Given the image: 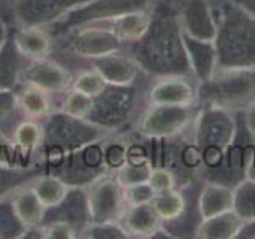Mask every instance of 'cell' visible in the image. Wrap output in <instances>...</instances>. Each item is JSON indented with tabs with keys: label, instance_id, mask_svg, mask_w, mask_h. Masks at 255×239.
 Returning a JSON list of instances; mask_svg holds the SVG:
<instances>
[{
	"label": "cell",
	"instance_id": "9",
	"mask_svg": "<svg viewBox=\"0 0 255 239\" xmlns=\"http://www.w3.org/2000/svg\"><path fill=\"white\" fill-rule=\"evenodd\" d=\"M104 140L70 151L64 155L58 163L46 167L43 172L58 175L69 187H86L102 174L112 172L104 159Z\"/></svg>",
	"mask_w": 255,
	"mask_h": 239
},
{
	"label": "cell",
	"instance_id": "31",
	"mask_svg": "<svg viewBox=\"0 0 255 239\" xmlns=\"http://www.w3.org/2000/svg\"><path fill=\"white\" fill-rule=\"evenodd\" d=\"M42 171L38 167H6L0 166V199L8 198L16 188L30 182Z\"/></svg>",
	"mask_w": 255,
	"mask_h": 239
},
{
	"label": "cell",
	"instance_id": "12",
	"mask_svg": "<svg viewBox=\"0 0 255 239\" xmlns=\"http://www.w3.org/2000/svg\"><path fill=\"white\" fill-rule=\"evenodd\" d=\"M90 0H13L11 26L50 27Z\"/></svg>",
	"mask_w": 255,
	"mask_h": 239
},
{
	"label": "cell",
	"instance_id": "40",
	"mask_svg": "<svg viewBox=\"0 0 255 239\" xmlns=\"http://www.w3.org/2000/svg\"><path fill=\"white\" fill-rule=\"evenodd\" d=\"M16 110V90H0V123Z\"/></svg>",
	"mask_w": 255,
	"mask_h": 239
},
{
	"label": "cell",
	"instance_id": "36",
	"mask_svg": "<svg viewBox=\"0 0 255 239\" xmlns=\"http://www.w3.org/2000/svg\"><path fill=\"white\" fill-rule=\"evenodd\" d=\"M0 166L6 167H30L24 163V159L14 148L11 140L0 129Z\"/></svg>",
	"mask_w": 255,
	"mask_h": 239
},
{
	"label": "cell",
	"instance_id": "4",
	"mask_svg": "<svg viewBox=\"0 0 255 239\" xmlns=\"http://www.w3.org/2000/svg\"><path fill=\"white\" fill-rule=\"evenodd\" d=\"M193 142L201 150L203 172L219 167L225 156V150L233 142L238 131V118L233 112L217 106L203 104L193 123Z\"/></svg>",
	"mask_w": 255,
	"mask_h": 239
},
{
	"label": "cell",
	"instance_id": "46",
	"mask_svg": "<svg viewBox=\"0 0 255 239\" xmlns=\"http://www.w3.org/2000/svg\"><path fill=\"white\" fill-rule=\"evenodd\" d=\"M246 177H247V179H252V180H255V151H254V155H252L251 161H249V166H247Z\"/></svg>",
	"mask_w": 255,
	"mask_h": 239
},
{
	"label": "cell",
	"instance_id": "34",
	"mask_svg": "<svg viewBox=\"0 0 255 239\" xmlns=\"http://www.w3.org/2000/svg\"><path fill=\"white\" fill-rule=\"evenodd\" d=\"M115 134L104 140V159L109 171L115 172L118 167H122L128 159V148L129 143H126L122 139H114Z\"/></svg>",
	"mask_w": 255,
	"mask_h": 239
},
{
	"label": "cell",
	"instance_id": "47",
	"mask_svg": "<svg viewBox=\"0 0 255 239\" xmlns=\"http://www.w3.org/2000/svg\"><path fill=\"white\" fill-rule=\"evenodd\" d=\"M0 2H13V0H0Z\"/></svg>",
	"mask_w": 255,
	"mask_h": 239
},
{
	"label": "cell",
	"instance_id": "19",
	"mask_svg": "<svg viewBox=\"0 0 255 239\" xmlns=\"http://www.w3.org/2000/svg\"><path fill=\"white\" fill-rule=\"evenodd\" d=\"M118 223L123 227L129 238H151V235L161 227L156 211L151 203L140 204H126Z\"/></svg>",
	"mask_w": 255,
	"mask_h": 239
},
{
	"label": "cell",
	"instance_id": "32",
	"mask_svg": "<svg viewBox=\"0 0 255 239\" xmlns=\"http://www.w3.org/2000/svg\"><path fill=\"white\" fill-rule=\"evenodd\" d=\"M26 227L16 215L10 196L0 199V239H21Z\"/></svg>",
	"mask_w": 255,
	"mask_h": 239
},
{
	"label": "cell",
	"instance_id": "23",
	"mask_svg": "<svg viewBox=\"0 0 255 239\" xmlns=\"http://www.w3.org/2000/svg\"><path fill=\"white\" fill-rule=\"evenodd\" d=\"M10 201L13 204L16 215H18L26 228L40 227L43 223L46 207L38 199L35 191L29 185V182L13 191L10 195Z\"/></svg>",
	"mask_w": 255,
	"mask_h": 239
},
{
	"label": "cell",
	"instance_id": "30",
	"mask_svg": "<svg viewBox=\"0 0 255 239\" xmlns=\"http://www.w3.org/2000/svg\"><path fill=\"white\" fill-rule=\"evenodd\" d=\"M94 98L86 96L80 91L69 90L59 94V99H56V110H61L64 114L75 118H88L93 109Z\"/></svg>",
	"mask_w": 255,
	"mask_h": 239
},
{
	"label": "cell",
	"instance_id": "5",
	"mask_svg": "<svg viewBox=\"0 0 255 239\" xmlns=\"http://www.w3.org/2000/svg\"><path fill=\"white\" fill-rule=\"evenodd\" d=\"M198 101L230 112H244L255 102V67L217 69L198 86Z\"/></svg>",
	"mask_w": 255,
	"mask_h": 239
},
{
	"label": "cell",
	"instance_id": "7",
	"mask_svg": "<svg viewBox=\"0 0 255 239\" xmlns=\"http://www.w3.org/2000/svg\"><path fill=\"white\" fill-rule=\"evenodd\" d=\"M155 3L156 0H90L72 10L53 26L46 27V30L53 35V38H56L72 29L86 26V24L106 22L126 13L150 10Z\"/></svg>",
	"mask_w": 255,
	"mask_h": 239
},
{
	"label": "cell",
	"instance_id": "11",
	"mask_svg": "<svg viewBox=\"0 0 255 239\" xmlns=\"http://www.w3.org/2000/svg\"><path fill=\"white\" fill-rule=\"evenodd\" d=\"M91 223L118 222L126 207L125 188L114 172H106L85 187Z\"/></svg>",
	"mask_w": 255,
	"mask_h": 239
},
{
	"label": "cell",
	"instance_id": "16",
	"mask_svg": "<svg viewBox=\"0 0 255 239\" xmlns=\"http://www.w3.org/2000/svg\"><path fill=\"white\" fill-rule=\"evenodd\" d=\"M88 64H90L91 69L99 72L102 78L107 82V85H134L142 72L137 61L132 58V54L123 53L122 50L91 59L88 61Z\"/></svg>",
	"mask_w": 255,
	"mask_h": 239
},
{
	"label": "cell",
	"instance_id": "2",
	"mask_svg": "<svg viewBox=\"0 0 255 239\" xmlns=\"http://www.w3.org/2000/svg\"><path fill=\"white\" fill-rule=\"evenodd\" d=\"M42 124L43 143L32 159V164L42 172L70 151L104 140L115 134V131L102 127L90 120L70 117L61 110H53L42 120Z\"/></svg>",
	"mask_w": 255,
	"mask_h": 239
},
{
	"label": "cell",
	"instance_id": "35",
	"mask_svg": "<svg viewBox=\"0 0 255 239\" xmlns=\"http://www.w3.org/2000/svg\"><path fill=\"white\" fill-rule=\"evenodd\" d=\"M78 238H91V239H128L129 235L123 230L118 222L107 223H90Z\"/></svg>",
	"mask_w": 255,
	"mask_h": 239
},
{
	"label": "cell",
	"instance_id": "20",
	"mask_svg": "<svg viewBox=\"0 0 255 239\" xmlns=\"http://www.w3.org/2000/svg\"><path fill=\"white\" fill-rule=\"evenodd\" d=\"M16 107L24 118L42 121L56 110V96L34 85H18Z\"/></svg>",
	"mask_w": 255,
	"mask_h": 239
},
{
	"label": "cell",
	"instance_id": "6",
	"mask_svg": "<svg viewBox=\"0 0 255 239\" xmlns=\"http://www.w3.org/2000/svg\"><path fill=\"white\" fill-rule=\"evenodd\" d=\"M203 104L187 106H158L148 104L135 123V132L143 139H171L193 126Z\"/></svg>",
	"mask_w": 255,
	"mask_h": 239
},
{
	"label": "cell",
	"instance_id": "44",
	"mask_svg": "<svg viewBox=\"0 0 255 239\" xmlns=\"http://www.w3.org/2000/svg\"><path fill=\"white\" fill-rule=\"evenodd\" d=\"M0 18L11 24V2H0Z\"/></svg>",
	"mask_w": 255,
	"mask_h": 239
},
{
	"label": "cell",
	"instance_id": "41",
	"mask_svg": "<svg viewBox=\"0 0 255 239\" xmlns=\"http://www.w3.org/2000/svg\"><path fill=\"white\" fill-rule=\"evenodd\" d=\"M243 120H244L247 132L251 134L252 140L255 142V102L247 110H244V118Z\"/></svg>",
	"mask_w": 255,
	"mask_h": 239
},
{
	"label": "cell",
	"instance_id": "14",
	"mask_svg": "<svg viewBox=\"0 0 255 239\" xmlns=\"http://www.w3.org/2000/svg\"><path fill=\"white\" fill-rule=\"evenodd\" d=\"M179 22L183 34L193 38L214 42L217 35L219 19L207 0H182Z\"/></svg>",
	"mask_w": 255,
	"mask_h": 239
},
{
	"label": "cell",
	"instance_id": "17",
	"mask_svg": "<svg viewBox=\"0 0 255 239\" xmlns=\"http://www.w3.org/2000/svg\"><path fill=\"white\" fill-rule=\"evenodd\" d=\"M66 222L72 225L80 236V233L91 223L90 211H88V199H86V191L85 187H70L69 193L62 201L51 207V209L45 211V219L46 222Z\"/></svg>",
	"mask_w": 255,
	"mask_h": 239
},
{
	"label": "cell",
	"instance_id": "1",
	"mask_svg": "<svg viewBox=\"0 0 255 239\" xmlns=\"http://www.w3.org/2000/svg\"><path fill=\"white\" fill-rule=\"evenodd\" d=\"M171 0H156L151 8L147 32L132 43L131 54L140 70L153 78L169 75H191L188 56L183 45L179 11Z\"/></svg>",
	"mask_w": 255,
	"mask_h": 239
},
{
	"label": "cell",
	"instance_id": "33",
	"mask_svg": "<svg viewBox=\"0 0 255 239\" xmlns=\"http://www.w3.org/2000/svg\"><path fill=\"white\" fill-rule=\"evenodd\" d=\"M106 86H107V82L102 78V75L90 67V69L80 70L77 75H74L70 90H75L86 96H91V98H96V96L106 90Z\"/></svg>",
	"mask_w": 255,
	"mask_h": 239
},
{
	"label": "cell",
	"instance_id": "29",
	"mask_svg": "<svg viewBox=\"0 0 255 239\" xmlns=\"http://www.w3.org/2000/svg\"><path fill=\"white\" fill-rule=\"evenodd\" d=\"M233 211L243 222L255 219V180L244 177L233 188Z\"/></svg>",
	"mask_w": 255,
	"mask_h": 239
},
{
	"label": "cell",
	"instance_id": "42",
	"mask_svg": "<svg viewBox=\"0 0 255 239\" xmlns=\"http://www.w3.org/2000/svg\"><path fill=\"white\" fill-rule=\"evenodd\" d=\"M238 239H255V219L243 222V227L236 236Z\"/></svg>",
	"mask_w": 255,
	"mask_h": 239
},
{
	"label": "cell",
	"instance_id": "10",
	"mask_svg": "<svg viewBox=\"0 0 255 239\" xmlns=\"http://www.w3.org/2000/svg\"><path fill=\"white\" fill-rule=\"evenodd\" d=\"M137 101L139 93L135 83L128 86L107 85L106 90L94 98L93 109L86 120L110 131H118L131 120Z\"/></svg>",
	"mask_w": 255,
	"mask_h": 239
},
{
	"label": "cell",
	"instance_id": "26",
	"mask_svg": "<svg viewBox=\"0 0 255 239\" xmlns=\"http://www.w3.org/2000/svg\"><path fill=\"white\" fill-rule=\"evenodd\" d=\"M243 227V220L235 211L212 215L199 223L196 238L201 239H235Z\"/></svg>",
	"mask_w": 255,
	"mask_h": 239
},
{
	"label": "cell",
	"instance_id": "24",
	"mask_svg": "<svg viewBox=\"0 0 255 239\" xmlns=\"http://www.w3.org/2000/svg\"><path fill=\"white\" fill-rule=\"evenodd\" d=\"M151 8L150 10L126 13L123 16L109 19L106 22H94V24H102V26L109 27L112 32H115V35L122 40L123 43L132 45L147 32L150 21H151Z\"/></svg>",
	"mask_w": 255,
	"mask_h": 239
},
{
	"label": "cell",
	"instance_id": "39",
	"mask_svg": "<svg viewBox=\"0 0 255 239\" xmlns=\"http://www.w3.org/2000/svg\"><path fill=\"white\" fill-rule=\"evenodd\" d=\"M155 196V190L150 187L148 182L137 183L125 188V199L126 204H140V203H150Z\"/></svg>",
	"mask_w": 255,
	"mask_h": 239
},
{
	"label": "cell",
	"instance_id": "8",
	"mask_svg": "<svg viewBox=\"0 0 255 239\" xmlns=\"http://www.w3.org/2000/svg\"><path fill=\"white\" fill-rule=\"evenodd\" d=\"M54 46L75 59L91 61L122 50L123 42L102 24H86L56 37Z\"/></svg>",
	"mask_w": 255,
	"mask_h": 239
},
{
	"label": "cell",
	"instance_id": "3",
	"mask_svg": "<svg viewBox=\"0 0 255 239\" xmlns=\"http://www.w3.org/2000/svg\"><path fill=\"white\" fill-rule=\"evenodd\" d=\"M214 45L217 69L255 67V14L235 0H227L220 11Z\"/></svg>",
	"mask_w": 255,
	"mask_h": 239
},
{
	"label": "cell",
	"instance_id": "27",
	"mask_svg": "<svg viewBox=\"0 0 255 239\" xmlns=\"http://www.w3.org/2000/svg\"><path fill=\"white\" fill-rule=\"evenodd\" d=\"M32 190L35 191V195L42 201V204L46 209L58 206L66 195L69 193V185L64 180H61L58 175L48 174V172H40L34 179L29 182Z\"/></svg>",
	"mask_w": 255,
	"mask_h": 239
},
{
	"label": "cell",
	"instance_id": "28",
	"mask_svg": "<svg viewBox=\"0 0 255 239\" xmlns=\"http://www.w3.org/2000/svg\"><path fill=\"white\" fill-rule=\"evenodd\" d=\"M150 203L153 206V209L156 211L161 222L175 219L177 215L182 214L183 209H185V196H183L177 188L155 193L153 199H151Z\"/></svg>",
	"mask_w": 255,
	"mask_h": 239
},
{
	"label": "cell",
	"instance_id": "18",
	"mask_svg": "<svg viewBox=\"0 0 255 239\" xmlns=\"http://www.w3.org/2000/svg\"><path fill=\"white\" fill-rule=\"evenodd\" d=\"M183 45L188 56L191 75L198 83L207 82L217 70V50L214 42L193 38L183 34Z\"/></svg>",
	"mask_w": 255,
	"mask_h": 239
},
{
	"label": "cell",
	"instance_id": "45",
	"mask_svg": "<svg viewBox=\"0 0 255 239\" xmlns=\"http://www.w3.org/2000/svg\"><path fill=\"white\" fill-rule=\"evenodd\" d=\"M236 3H239L243 8H246L247 11H251L252 14H255V0H235Z\"/></svg>",
	"mask_w": 255,
	"mask_h": 239
},
{
	"label": "cell",
	"instance_id": "43",
	"mask_svg": "<svg viewBox=\"0 0 255 239\" xmlns=\"http://www.w3.org/2000/svg\"><path fill=\"white\" fill-rule=\"evenodd\" d=\"M10 29H11V24L6 19L0 18V50H2V46L5 45L8 35H10Z\"/></svg>",
	"mask_w": 255,
	"mask_h": 239
},
{
	"label": "cell",
	"instance_id": "38",
	"mask_svg": "<svg viewBox=\"0 0 255 239\" xmlns=\"http://www.w3.org/2000/svg\"><path fill=\"white\" fill-rule=\"evenodd\" d=\"M43 239H75L78 238L77 230L66 222H46L42 223Z\"/></svg>",
	"mask_w": 255,
	"mask_h": 239
},
{
	"label": "cell",
	"instance_id": "22",
	"mask_svg": "<svg viewBox=\"0 0 255 239\" xmlns=\"http://www.w3.org/2000/svg\"><path fill=\"white\" fill-rule=\"evenodd\" d=\"M198 207L203 219L233 211V187L204 180L198 195Z\"/></svg>",
	"mask_w": 255,
	"mask_h": 239
},
{
	"label": "cell",
	"instance_id": "15",
	"mask_svg": "<svg viewBox=\"0 0 255 239\" xmlns=\"http://www.w3.org/2000/svg\"><path fill=\"white\" fill-rule=\"evenodd\" d=\"M188 75H169L155 78L147 91V102L158 106H187L198 102V86Z\"/></svg>",
	"mask_w": 255,
	"mask_h": 239
},
{
	"label": "cell",
	"instance_id": "37",
	"mask_svg": "<svg viewBox=\"0 0 255 239\" xmlns=\"http://www.w3.org/2000/svg\"><path fill=\"white\" fill-rule=\"evenodd\" d=\"M148 183H150V187L155 190V193L177 188V182H175L174 174L169 169H166V167H161V166H156L151 169Z\"/></svg>",
	"mask_w": 255,
	"mask_h": 239
},
{
	"label": "cell",
	"instance_id": "21",
	"mask_svg": "<svg viewBox=\"0 0 255 239\" xmlns=\"http://www.w3.org/2000/svg\"><path fill=\"white\" fill-rule=\"evenodd\" d=\"M13 38L21 54L29 61L48 58V56H51L54 50V38L45 27L13 26Z\"/></svg>",
	"mask_w": 255,
	"mask_h": 239
},
{
	"label": "cell",
	"instance_id": "25",
	"mask_svg": "<svg viewBox=\"0 0 255 239\" xmlns=\"http://www.w3.org/2000/svg\"><path fill=\"white\" fill-rule=\"evenodd\" d=\"M27 61L29 59L24 58L14 43L11 26L10 35L0 50V90H16L18 88L19 75Z\"/></svg>",
	"mask_w": 255,
	"mask_h": 239
},
{
	"label": "cell",
	"instance_id": "13",
	"mask_svg": "<svg viewBox=\"0 0 255 239\" xmlns=\"http://www.w3.org/2000/svg\"><path fill=\"white\" fill-rule=\"evenodd\" d=\"M72 80H74L72 72L62 62L48 56L26 62L19 75V85H34L54 96H59L69 90Z\"/></svg>",
	"mask_w": 255,
	"mask_h": 239
}]
</instances>
